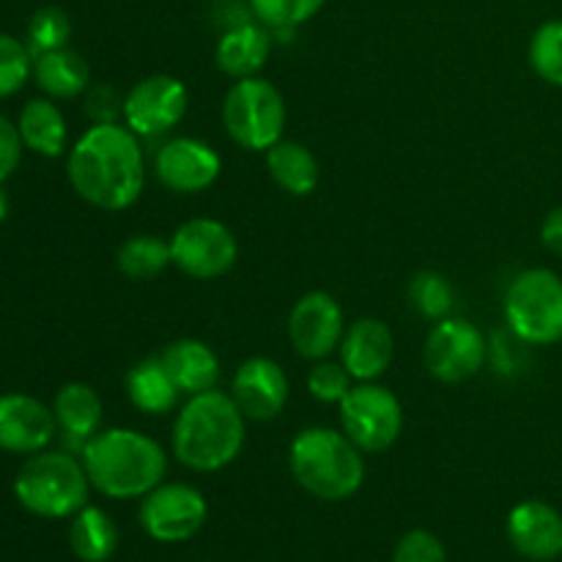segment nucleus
I'll return each instance as SVG.
<instances>
[{"instance_id":"nucleus-6","label":"nucleus","mask_w":562,"mask_h":562,"mask_svg":"<svg viewBox=\"0 0 562 562\" xmlns=\"http://www.w3.org/2000/svg\"><path fill=\"white\" fill-rule=\"evenodd\" d=\"M505 322L510 333L530 346L562 340V278L552 269H527L505 291Z\"/></svg>"},{"instance_id":"nucleus-20","label":"nucleus","mask_w":562,"mask_h":562,"mask_svg":"<svg viewBox=\"0 0 562 562\" xmlns=\"http://www.w3.org/2000/svg\"><path fill=\"white\" fill-rule=\"evenodd\" d=\"M165 368L173 376L176 387L181 395H198L209 393V390L217 387L220 382V357L214 355V349L203 340L195 338H181L173 344L165 346L162 355Z\"/></svg>"},{"instance_id":"nucleus-11","label":"nucleus","mask_w":562,"mask_h":562,"mask_svg":"<svg viewBox=\"0 0 562 562\" xmlns=\"http://www.w3.org/2000/svg\"><path fill=\"white\" fill-rule=\"evenodd\" d=\"M488 357L481 329L461 316H448L434 324L426 338L423 360L428 373L442 384H459L475 376Z\"/></svg>"},{"instance_id":"nucleus-32","label":"nucleus","mask_w":562,"mask_h":562,"mask_svg":"<svg viewBox=\"0 0 562 562\" xmlns=\"http://www.w3.org/2000/svg\"><path fill=\"white\" fill-rule=\"evenodd\" d=\"M31 77L33 55L27 44L11 33H0V99L20 93Z\"/></svg>"},{"instance_id":"nucleus-21","label":"nucleus","mask_w":562,"mask_h":562,"mask_svg":"<svg viewBox=\"0 0 562 562\" xmlns=\"http://www.w3.org/2000/svg\"><path fill=\"white\" fill-rule=\"evenodd\" d=\"M53 415L58 423V431L69 437L71 442H88L102 431L104 423V406L97 390L86 382H69L55 393Z\"/></svg>"},{"instance_id":"nucleus-18","label":"nucleus","mask_w":562,"mask_h":562,"mask_svg":"<svg viewBox=\"0 0 562 562\" xmlns=\"http://www.w3.org/2000/svg\"><path fill=\"white\" fill-rule=\"evenodd\" d=\"M340 362L357 382H376L387 373L395 357L393 329L382 318H357L340 344Z\"/></svg>"},{"instance_id":"nucleus-2","label":"nucleus","mask_w":562,"mask_h":562,"mask_svg":"<svg viewBox=\"0 0 562 562\" xmlns=\"http://www.w3.org/2000/svg\"><path fill=\"white\" fill-rule=\"evenodd\" d=\"M91 488L110 499H143L168 475V453L135 428H102L80 450Z\"/></svg>"},{"instance_id":"nucleus-4","label":"nucleus","mask_w":562,"mask_h":562,"mask_svg":"<svg viewBox=\"0 0 562 562\" xmlns=\"http://www.w3.org/2000/svg\"><path fill=\"white\" fill-rule=\"evenodd\" d=\"M289 467L294 481L324 503H344L366 483V456L335 428L313 426L296 434L289 448Z\"/></svg>"},{"instance_id":"nucleus-31","label":"nucleus","mask_w":562,"mask_h":562,"mask_svg":"<svg viewBox=\"0 0 562 562\" xmlns=\"http://www.w3.org/2000/svg\"><path fill=\"white\" fill-rule=\"evenodd\" d=\"M71 38V20L64 9L58 5H42L36 14L27 22V36L25 44L31 49V55L53 53V49L69 47Z\"/></svg>"},{"instance_id":"nucleus-29","label":"nucleus","mask_w":562,"mask_h":562,"mask_svg":"<svg viewBox=\"0 0 562 562\" xmlns=\"http://www.w3.org/2000/svg\"><path fill=\"white\" fill-rule=\"evenodd\" d=\"M250 14L269 31H296L300 25L311 22L327 0H247Z\"/></svg>"},{"instance_id":"nucleus-16","label":"nucleus","mask_w":562,"mask_h":562,"mask_svg":"<svg viewBox=\"0 0 562 562\" xmlns=\"http://www.w3.org/2000/svg\"><path fill=\"white\" fill-rule=\"evenodd\" d=\"M231 398L247 420L269 423L289 404V376L272 357H250L234 373Z\"/></svg>"},{"instance_id":"nucleus-1","label":"nucleus","mask_w":562,"mask_h":562,"mask_svg":"<svg viewBox=\"0 0 562 562\" xmlns=\"http://www.w3.org/2000/svg\"><path fill=\"white\" fill-rule=\"evenodd\" d=\"M66 176L77 195L102 212L135 206L146 187V154L126 124H93L77 137L66 159Z\"/></svg>"},{"instance_id":"nucleus-5","label":"nucleus","mask_w":562,"mask_h":562,"mask_svg":"<svg viewBox=\"0 0 562 562\" xmlns=\"http://www.w3.org/2000/svg\"><path fill=\"white\" fill-rule=\"evenodd\" d=\"M88 494L91 481L82 459L66 450L27 456L14 477L16 503L38 519H71L88 505Z\"/></svg>"},{"instance_id":"nucleus-19","label":"nucleus","mask_w":562,"mask_h":562,"mask_svg":"<svg viewBox=\"0 0 562 562\" xmlns=\"http://www.w3.org/2000/svg\"><path fill=\"white\" fill-rule=\"evenodd\" d=\"M269 55H272V31L258 20H245L231 25L220 36L214 47V64L223 75L245 80V77H258Z\"/></svg>"},{"instance_id":"nucleus-27","label":"nucleus","mask_w":562,"mask_h":562,"mask_svg":"<svg viewBox=\"0 0 562 562\" xmlns=\"http://www.w3.org/2000/svg\"><path fill=\"white\" fill-rule=\"evenodd\" d=\"M173 263L170 258V239H159L151 234H135L121 241L115 252V267L130 280H151L162 274Z\"/></svg>"},{"instance_id":"nucleus-34","label":"nucleus","mask_w":562,"mask_h":562,"mask_svg":"<svg viewBox=\"0 0 562 562\" xmlns=\"http://www.w3.org/2000/svg\"><path fill=\"white\" fill-rule=\"evenodd\" d=\"M393 562H448V552L434 532L409 530L395 547Z\"/></svg>"},{"instance_id":"nucleus-17","label":"nucleus","mask_w":562,"mask_h":562,"mask_svg":"<svg viewBox=\"0 0 562 562\" xmlns=\"http://www.w3.org/2000/svg\"><path fill=\"white\" fill-rule=\"evenodd\" d=\"M508 541L521 558L549 562L562 554V514L543 499H525L505 521Z\"/></svg>"},{"instance_id":"nucleus-8","label":"nucleus","mask_w":562,"mask_h":562,"mask_svg":"<svg viewBox=\"0 0 562 562\" xmlns=\"http://www.w3.org/2000/svg\"><path fill=\"white\" fill-rule=\"evenodd\" d=\"M338 412L340 428L362 453H384L404 431V406L384 384H355L338 404Z\"/></svg>"},{"instance_id":"nucleus-28","label":"nucleus","mask_w":562,"mask_h":562,"mask_svg":"<svg viewBox=\"0 0 562 562\" xmlns=\"http://www.w3.org/2000/svg\"><path fill=\"white\" fill-rule=\"evenodd\" d=\"M406 296H409V305L420 313L423 318H431V322H442L448 318V313L453 311L456 291L450 285V280L445 274L431 272H417L415 278L409 280V289H406Z\"/></svg>"},{"instance_id":"nucleus-24","label":"nucleus","mask_w":562,"mask_h":562,"mask_svg":"<svg viewBox=\"0 0 562 562\" xmlns=\"http://www.w3.org/2000/svg\"><path fill=\"white\" fill-rule=\"evenodd\" d=\"M33 80L49 99H77L91 86V69L77 49L60 47L33 58Z\"/></svg>"},{"instance_id":"nucleus-36","label":"nucleus","mask_w":562,"mask_h":562,"mask_svg":"<svg viewBox=\"0 0 562 562\" xmlns=\"http://www.w3.org/2000/svg\"><path fill=\"white\" fill-rule=\"evenodd\" d=\"M22 151H25V143H22L20 130L14 121L0 113V184L20 168Z\"/></svg>"},{"instance_id":"nucleus-15","label":"nucleus","mask_w":562,"mask_h":562,"mask_svg":"<svg viewBox=\"0 0 562 562\" xmlns=\"http://www.w3.org/2000/svg\"><path fill=\"white\" fill-rule=\"evenodd\" d=\"M53 406L27 393L0 395V450L14 456H33L49 448L55 439Z\"/></svg>"},{"instance_id":"nucleus-12","label":"nucleus","mask_w":562,"mask_h":562,"mask_svg":"<svg viewBox=\"0 0 562 562\" xmlns=\"http://www.w3.org/2000/svg\"><path fill=\"white\" fill-rule=\"evenodd\" d=\"M190 91L173 75H151L130 88L124 97V124L137 137H162L184 121Z\"/></svg>"},{"instance_id":"nucleus-35","label":"nucleus","mask_w":562,"mask_h":562,"mask_svg":"<svg viewBox=\"0 0 562 562\" xmlns=\"http://www.w3.org/2000/svg\"><path fill=\"white\" fill-rule=\"evenodd\" d=\"M82 97H86L82 108H86V115L93 124H119L124 119V99L108 82L88 86V91Z\"/></svg>"},{"instance_id":"nucleus-22","label":"nucleus","mask_w":562,"mask_h":562,"mask_svg":"<svg viewBox=\"0 0 562 562\" xmlns=\"http://www.w3.org/2000/svg\"><path fill=\"white\" fill-rule=\"evenodd\" d=\"M126 398L135 406L137 412L151 417H162L168 412H173V406L179 404V387H176L173 376L165 368L162 357H146L137 366L130 368V373L124 376Z\"/></svg>"},{"instance_id":"nucleus-23","label":"nucleus","mask_w":562,"mask_h":562,"mask_svg":"<svg viewBox=\"0 0 562 562\" xmlns=\"http://www.w3.org/2000/svg\"><path fill=\"white\" fill-rule=\"evenodd\" d=\"M16 130H20L27 151L38 154V157L55 159L66 151L69 130H66L64 110L55 104V99L38 97L25 102L20 119H16Z\"/></svg>"},{"instance_id":"nucleus-14","label":"nucleus","mask_w":562,"mask_h":562,"mask_svg":"<svg viewBox=\"0 0 562 562\" xmlns=\"http://www.w3.org/2000/svg\"><path fill=\"white\" fill-rule=\"evenodd\" d=\"M223 173V157L201 137H170L154 154V176L179 195L206 192Z\"/></svg>"},{"instance_id":"nucleus-30","label":"nucleus","mask_w":562,"mask_h":562,"mask_svg":"<svg viewBox=\"0 0 562 562\" xmlns=\"http://www.w3.org/2000/svg\"><path fill=\"white\" fill-rule=\"evenodd\" d=\"M532 71L549 86L562 88V20H549L532 33L527 49Z\"/></svg>"},{"instance_id":"nucleus-13","label":"nucleus","mask_w":562,"mask_h":562,"mask_svg":"<svg viewBox=\"0 0 562 562\" xmlns=\"http://www.w3.org/2000/svg\"><path fill=\"white\" fill-rule=\"evenodd\" d=\"M346 335L344 307L327 291H307L296 300L289 316V340L305 360H327L340 349Z\"/></svg>"},{"instance_id":"nucleus-25","label":"nucleus","mask_w":562,"mask_h":562,"mask_svg":"<svg viewBox=\"0 0 562 562\" xmlns=\"http://www.w3.org/2000/svg\"><path fill=\"white\" fill-rule=\"evenodd\" d=\"M267 170L274 184L294 198L313 195L322 181L316 154L305 143L285 140V137L267 151Z\"/></svg>"},{"instance_id":"nucleus-3","label":"nucleus","mask_w":562,"mask_h":562,"mask_svg":"<svg viewBox=\"0 0 562 562\" xmlns=\"http://www.w3.org/2000/svg\"><path fill=\"white\" fill-rule=\"evenodd\" d=\"M247 417L217 387L187 398L173 423V456L192 472H220L239 459Z\"/></svg>"},{"instance_id":"nucleus-9","label":"nucleus","mask_w":562,"mask_h":562,"mask_svg":"<svg viewBox=\"0 0 562 562\" xmlns=\"http://www.w3.org/2000/svg\"><path fill=\"white\" fill-rule=\"evenodd\" d=\"M170 258L179 272L195 280H217L239 261L234 231L214 217H192L170 236Z\"/></svg>"},{"instance_id":"nucleus-26","label":"nucleus","mask_w":562,"mask_h":562,"mask_svg":"<svg viewBox=\"0 0 562 562\" xmlns=\"http://www.w3.org/2000/svg\"><path fill=\"white\" fill-rule=\"evenodd\" d=\"M69 547L82 562H108L119 549V527L97 505H86L71 516Z\"/></svg>"},{"instance_id":"nucleus-38","label":"nucleus","mask_w":562,"mask_h":562,"mask_svg":"<svg viewBox=\"0 0 562 562\" xmlns=\"http://www.w3.org/2000/svg\"><path fill=\"white\" fill-rule=\"evenodd\" d=\"M5 217H9V198H5L3 187H0V223H3Z\"/></svg>"},{"instance_id":"nucleus-10","label":"nucleus","mask_w":562,"mask_h":562,"mask_svg":"<svg viewBox=\"0 0 562 562\" xmlns=\"http://www.w3.org/2000/svg\"><path fill=\"white\" fill-rule=\"evenodd\" d=\"M143 532L157 543H184L203 530L209 519L206 497L190 483H159L140 499L137 510Z\"/></svg>"},{"instance_id":"nucleus-7","label":"nucleus","mask_w":562,"mask_h":562,"mask_svg":"<svg viewBox=\"0 0 562 562\" xmlns=\"http://www.w3.org/2000/svg\"><path fill=\"white\" fill-rule=\"evenodd\" d=\"M223 124L236 146L267 154L285 132V99L263 77H245L223 99Z\"/></svg>"},{"instance_id":"nucleus-37","label":"nucleus","mask_w":562,"mask_h":562,"mask_svg":"<svg viewBox=\"0 0 562 562\" xmlns=\"http://www.w3.org/2000/svg\"><path fill=\"white\" fill-rule=\"evenodd\" d=\"M541 241L554 256H562V206L552 209L541 225Z\"/></svg>"},{"instance_id":"nucleus-33","label":"nucleus","mask_w":562,"mask_h":562,"mask_svg":"<svg viewBox=\"0 0 562 562\" xmlns=\"http://www.w3.org/2000/svg\"><path fill=\"white\" fill-rule=\"evenodd\" d=\"M351 387L355 384H351V376L344 368V362L318 360L311 368V373H307V393L316 401H322V404H340Z\"/></svg>"}]
</instances>
